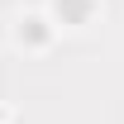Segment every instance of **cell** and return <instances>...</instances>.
Returning a JSON list of instances; mask_svg holds the SVG:
<instances>
[{"label": "cell", "mask_w": 124, "mask_h": 124, "mask_svg": "<svg viewBox=\"0 0 124 124\" xmlns=\"http://www.w3.org/2000/svg\"><path fill=\"white\" fill-rule=\"evenodd\" d=\"M19 38H29V43H48V19H24Z\"/></svg>", "instance_id": "cell-2"}, {"label": "cell", "mask_w": 124, "mask_h": 124, "mask_svg": "<svg viewBox=\"0 0 124 124\" xmlns=\"http://www.w3.org/2000/svg\"><path fill=\"white\" fill-rule=\"evenodd\" d=\"M91 15V0H57V19L62 24H81Z\"/></svg>", "instance_id": "cell-1"}]
</instances>
